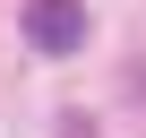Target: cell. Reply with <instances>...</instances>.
Segmentation results:
<instances>
[{"mask_svg":"<svg viewBox=\"0 0 146 138\" xmlns=\"http://www.w3.org/2000/svg\"><path fill=\"white\" fill-rule=\"evenodd\" d=\"M26 43L52 52V60H69L86 43V0H26Z\"/></svg>","mask_w":146,"mask_h":138,"instance_id":"cell-1","label":"cell"}]
</instances>
